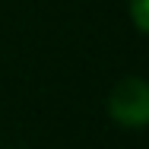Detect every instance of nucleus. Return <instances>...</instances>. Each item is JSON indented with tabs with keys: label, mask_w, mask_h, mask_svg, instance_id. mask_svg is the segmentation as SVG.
<instances>
[{
	"label": "nucleus",
	"mask_w": 149,
	"mask_h": 149,
	"mask_svg": "<svg viewBox=\"0 0 149 149\" xmlns=\"http://www.w3.org/2000/svg\"><path fill=\"white\" fill-rule=\"evenodd\" d=\"M130 19L136 32H149V0H130Z\"/></svg>",
	"instance_id": "obj_2"
},
{
	"label": "nucleus",
	"mask_w": 149,
	"mask_h": 149,
	"mask_svg": "<svg viewBox=\"0 0 149 149\" xmlns=\"http://www.w3.org/2000/svg\"><path fill=\"white\" fill-rule=\"evenodd\" d=\"M108 114L118 124L130 127V130L146 127V120H149V86H146V79H140V76L120 79L111 89V95H108Z\"/></svg>",
	"instance_id": "obj_1"
}]
</instances>
